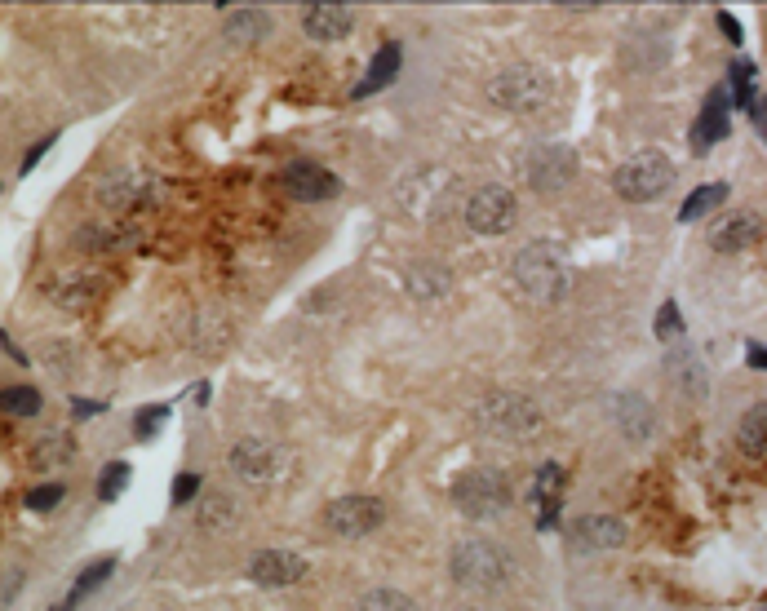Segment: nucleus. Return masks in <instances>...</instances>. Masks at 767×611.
<instances>
[{"label": "nucleus", "instance_id": "obj_28", "mask_svg": "<svg viewBox=\"0 0 767 611\" xmlns=\"http://www.w3.org/2000/svg\"><path fill=\"white\" fill-rule=\"evenodd\" d=\"M111 572H116V558H98V563H89L85 572L76 576V585H71V594H67V598H76V603H80V598L94 594L98 585H107V581H111Z\"/></svg>", "mask_w": 767, "mask_h": 611}, {"label": "nucleus", "instance_id": "obj_11", "mask_svg": "<svg viewBox=\"0 0 767 611\" xmlns=\"http://www.w3.org/2000/svg\"><path fill=\"white\" fill-rule=\"evenodd\" d=\"M568 545L581 554L621 550L626 545V523L612 519V514H581V519L568 523Z\"/></svg>", "mask_w": 767, "mask_h": 611}, {"label": "nucleus", "instance_id": "obj_24", "mask_svg": "<svg viewBox=\"0 0 767 611\" xmlns=\"http://www.w3.org/2000/svg\"><path fill=\"white\" fill-rule=\"evenodd\" d=\"M736 443H741V452H750V457H763L767 452V403H754V408L741 417Z\"/></svg>", "mask_w": 767, "mask_h": 611}, {"label": "nucleus", "instance_id": "obj_8", "mask_svg": "<svg viewBox=\"0 0 767 611\" xmlns=\"http://www.w3.org/2000/svg\"><path fill=\"white\" fill-rule=\"evenodd\" d=\"M524 182L533 186V191H559V186H568L572 182V173H577V155H572L564 142H541V147H533L524 155Z\"/></svg>", "mask_w": 767, "mask_h": 611}, {"label": "nucleus", "instance_id": "obj_10", "mask_svg": "<svg viewBox=\"0 0 767 611\" xmlns=\"http://www.w3.org/2000/svg\"><path fill=\"white\" fill-rule=\"evenodd\" d=\"M231 474L253 488H267L284 474V452L267 439H240L231 448Z\"/></svg>", "mask_w": 767, "mask_h": 611}, {"label": "nucleus", "instance_id": "obj_5", "mask_svg": "<svg viewBox=\"0 0 767 611\" xmlns=\"http://www.w3.org/2000/svg\"><path fill=\"white\" fill-rule=\"evenodd\" d=\"M670 182H674V164H670V155H661V151H639L634 160L621 164L617 178H612L617 195L630 204L657 200V195H666Z\"/></svg>", "mask_w": 767, "mask_h": 611}, {"label": "nucleus", "instance_id": "obj_27", "mask_svg": "<svg viewBox=\"0 0 767 611\" xmlns=\"http://www.w3.org/2000/svg\"><path fill=\"white\" fill-rule=\"evenodd\" d=\"M40 408H45V399H40V390H32V386L0 390V412H9V417H36Z\"/></svg>", "mask_w": 767, "mask_h": 611}, {"label": "nucleus", "instance_id": "obj_43", "mask_svg": "<svg viewBox=\"0 0 767 611\" xmlns=\"http://www.w3.org/2000/svg\"><path fill=\"white\" fill-rule=\"evenodd\" d=\"M54 611H76V598H63V603H58Z\"/></svg>", "mask_w": 767, "mask_h": 611}, {"label": "nucleus", "instance_id": "obj_19", "mask_svg": "<svg viewBox=\"0 0 767 611\" xmlns=\"http://www.w3.org/2000/svg\"><path fill=\"white\" fill-rule=\"evenodd\" d=\"M617 426L626 434L630 443H648L652 439V426H657V417H652V403L643 395H621L617 399Z\"/></svg>", "mask_w": 767, "mask_h": 611}, {"label": "nucleus", "instance_id": "obj_4", "mask_svg": "<svg viewBox=\"0 0 767 611\" xmlns=\"http://www.w3.org/2000/svg\"><path fill=\"white\" fill-rule=\"evenodd\" d=\"M453 505L475 523H493L515 505V488H510L506 470L493 465H475V470L457 474L453 479Z\"/></svg>", "mask_w": 767, "mask_h": 611}, {"label": "nucleus", "instance_id": "obj_15", "mask_svg": "<svg viewBox=\"0 0 767 611\" xmlns=\"http://www.w3.org/2000/svg\"><path fill=\"white\" fill-rule=\"evenodd\" d=\"M351 27H355V9H346V5H306L302 9V31L311 40H320V45L346 40Z\"/></svg>", "mask_w": 767, "mask_h": 611}, {"label": "nucleus", "instance_id": "obj_39", "mask_svg": "<svg viewBox=\"0 0 767 611\" xmlns=\"http://www.w3.org/2000/svg\"><path fill=\"white\" fill-rule=\"evenodd\" d=\"M719 31L732 40V45H741V23H736V14H728V9H719Z\"/></svg>", "mask_w": 767, "mask_h": 611}, {"label": "nucleus", "instance_id": "obj_22", "mask_svg": "<svg viewBox=\"0 0 767 611\" xmlns=\"http://www.w3.org/2000/svg\"><path fill=\"white\" fill-rule=\"evenodd\" d=\"M400 76V45H382L373 54V62H368V76L360 80V85H355V98H368V93H377L382 85H391V80Z\"/></svg>", "mask_w": 767, "mask_h": 611}, {"label": "nucleus", "instance_id": "obj_26", "mask_svg": "<svg viewBox=\"0 0 767 611\" xmlns=\"http://www.w3.org/2000/svg\"><path fill=\"white\" fill-rule=\"evenodd\" d=\"M728 200V186L723 182H710V186H697V191L683 200V209H679V222H697V217H705V213H714L719 204Z\"/></svg>", "mask_w": 767, "mask_h": 611}, {"label": "nucleus", "instance_id": "obj_9", "mask_svg": "<svg viewBox=\"0 0 767 611\" xmlns=\"http://www.w3.org/2000/svg\"><path fill=\"white\" fill-rule=\"evenodd\" d=\"M324 523H329V532L337 536H368L377 532V527L386 523V505L377 501V496L368 492H351V496H337V501L324 510Z\"/></svg>", "mask_w": 767, "mask_h": 611}, {"label": "nucleus", "instance_id": "obj_1", "mask_svg": "<svg viewBox=\"0 0 767 611\" xmlns=\"http://www.w3.org/2000/svg\"><path fill=\"white\" fill-rule=\"evenodd\" d=\"M515 572V558L501 541H488V536H470V541H457L453 554H448V576H453L470 594H493L510 581Z\"/></svg>", "mask_w": 767, "mask_h": 611}, {"label": "nucleus", "instance_id": "obj_6", "mask_svg": "<svg viewBox=\"0 0 767 611\" xmlns=\"http://www.w3.org/2000/svg\"><path fill=\"white\" fill-rule=\"evenodd\" d=\"M550 98V80L537 67H510L488 85V102L501 111H537Z\"/></svg>", "mask_w": 767, "mask_h": 611}, {"label": "nucleus", "instance_id": "obj_33", "mask_svg": "<svg viewBox=\"0 0 767 611\" xmlns=\"http://www.w3.org/2000/svg\"><path fill=\"white\" fill-rule=\"evenodd\" d=\"M63 496H67L63 483H40V488L27 492V510H32V514H49V510H58V505H63Z\"/></svg>", "mask_w": 767, "mask_h": 611}, {"label": "nucleus", "instance_id": "obj_29", "mask_svg": "<svg viewBox=\"0 0 767 611\" xmlns=\"http://www.w3.org/2000/svg\"><path fill=\"white\" fill-rule=\"evenodd\" d=\"M448 284H453V275L444 271V266H422V271H408V288L422 297H439L448 293Z\"/></svg>", "mask_w": 767, "mask_h": 611}, {"label": "nucleus", "instance_id": "obj_14", "mask_svg": "<svg viewBox=\"0 0 767 611\" xmlns=\"http://www.w3.org/2000/svg\"><path fill=\"white\" fill-rule=\"evenodd\" d=\"M306 558L302 554H293V550H262V554H253V563H249V576L258 585H267V589H284V585H298L302 576H306Z\"/></svg>", "mask_w": 767, "mask_h": 611}, {"label": "nucleus", "instance_id": "obj_17", "mask_svg": "<svg viewBox=\"0 0 767 611\" xmlns=\"http://www.w3.org/2000/svg\"><path fill=\"white\" fill-rule=\"evenodd\" d=\"M759 240H763V222L754 213H728L710 231V248H719V253H741V248H754Z\"/></svg>", "mask_w": 767, "mask_h": 611}, {"label": "nucleus", "instance_id": "obj_12", "mask_svg": "<svg viewBox=\"0 0 767 611\" xmlns=\"http://www.w3.org/2000/svg\"><path fill=\"white\" fill-rule=\"evenodd\" d=\"M284 191H289L293 200H302V204H324V200H333V195L342 191V182H337L324 164L298 160V164L284 169Z\"/></svg>", "mask_w": 767, "mask_h": 611}, {"label": "nucleus", "instance_id": "obj_13", "mask_svg": "<svg viewBox=\"0 0 767 611\" xmlns=\"http://www.w3.org/2000/svg\"><path fill=\"white\" fill-rule=\"evenodd\" d=\"M528 501H533V510H537V527L550 532V527L559 523V505H564V465H555V461L537 465Z\"/></svg>", "mask_w": 767, "mask_h": 611}, {"label": "nucleus", "instance_id": "obj_21", "mask_svg": "<svg viewBox=\"0 0 767 611\" xmlns=\"http://www.w3.org/2000/svg\"><path fill=\"white\" fill-rule=\"evenodd\" d=\"M666 372H670V381L683 390V395H692V399L705 395V364L697 359V350H670Z\"/></svg>", "mask_w": 767, "mask_h": 611}, {"label": "nucleus", "instance_id": "obj_18", "mask_svg": "<svg viewBox=\"0 0 767 611\" xmlns=\"http://www.w3.org/2000/svg\"><path fill=\"white\" fill-rule=\"evenodd\" d=\"M151 200V178L125 173V178H111L107 186H98V204L107 213H134Z\"/></svg>", "mask_w": 767, "mask_h": 611}, {"label": "nucleus", "instance_id": "obj_40", "mask_svg": "<svg viewBox=\"0 0 767 611\" xmlns=\"http://www.w3.org/2000/svg\"><path fill=\"white\" fill-rule=\"evenodd\" d=\"M102 408H107V403H98V399H71V412H76V417H98Z\"/></svg>", "mask_w": 767, "mask_h": 611}, {"label": "nucleus", "instance_id": "obj_3", "mask_svg": "<svg viewBox=\"0 0 767 611\" xmlns=\"http://www.w3.org/2000/svg\"><path fill=\"white\" fill-rule=\"evenodd\" d=\"M475 421L484 434L493 439H510V443H528L541 434V408L528 395H515V390H493L475 403Z\"/></svg>", "mask_w": 767, "mask_h": 611}, {"label": "nucleus", "instance_id": "obj_30", "mask_svg": "<svg viewBox=\"0 0 767 611\" xmlns=\"http://www.w3.org/2000/svg\"><path fill=\"white\" fill-rule=\"evenodd\" d=\"M355 611H417V603L400 589H368Z\"/></svg>", "mask_w": 767, "mask_h": 611}, {"label": "nucleus", "instance_id": "obj_37", "mask_svg": "<svg viewBox=\"0 0 767 611\" xmlns=\"http://www.w3.org/2000/svg\"><path fill=\"white\" fill-rule=\"evenodd\" d=\"M196 492H200V474H178L173 479V505H187Z\"/></svg>", "mask_w": 767, "mask_h": 611}, {"label": "nucleus", "instance_id": "obj_42", "mask_svg": "<svg viewBox=\"0 0 767 611\" xmlns=\"http://www.w3.org/2000/svg\"><path fill=\"white\" fill-rule=\"evenodd\" d=\"M750 116H754V124H759V133L767 138V98H759V102H754V111H750Z\"/></svg>", "mask_w": 767, "mask_h": 611}, {"label": "nucleus", "instance_id": "obj_31", "mask_svg": "<svg viewBox=\"0 0 767 611\" xmlns=\"http://www.w3.org/2000/svg\"><path fill=\"white\" fill-rule=\"evenodd\" d=\"M732 102L736 107H745V111H754V62H745V58H736L732 62Z\"/></svg>", "mask_w": 767, "mask_h": 611}, {"label": "nucleus", "instance_id": "obj_16", "mask_svg": "<svg viewBox=\"0 0 767 611\" xmlns=\"http://www.w3.org/2000/svg\"><path fill=\"white\" fill-rule=\"evenodd\" d=\"M728 102H732L728 89H714L710 98H705L701 116H697V124H692V151L697 155H705L714 142L728 138Z\"/></svg>", "mask_w": 767, "mask_h": 611}, {"label": "nucleus", "instance_id": "obj_44", "mask_svg": "<svg viewBox=\"0 0 767 611\" xmlns=\"http://www.w3.org/2000/svg\"><path fill=\"white\" fill-rule=\"evenodd\" d=\"M763 611H767V607H763Z\"/></svg>", "mask_w": 767, "mask_h": 611}, {"label": "nucleus", "instance_id": "obj_2", "mask_svg": "<svg viewBox=\"0 0 767 611\" xmlns=\"http://www.w3.org/2000/svg\"><path fill=\"white\" fill-rule=\"evenodd\" d=\"M510 275H515L519 293H524L528 302H537V306H555V302H564V293H568L564 253H559V244H550V240L528 244L524 253L515 257Z\"/></svg>", "mask_w": 767, "mask_h": 611}, {"label": "nucleus", "instance_id": "obj_38", "mask_svg": "<svg viewBox=\"0 0 767 611\" xmlns=\"http://www.w3.org/2000/svg\"><path fill=\"white\" fill-rule=\"evenodd\" d=\"M54 142H58V133H49V138H40L36 147L23 155V169H18V173H23V178H27V173H32L36 164H40V160H45V155H49V147H54Z\"/></svg>", "mask_w": 767, "mask_h": 611}, {"label": "nucleus", "instance_id": "obj_41", "mask_svg": "<svg viewBox=\"0 0 767 611\" xmlns=\"http://www.w3.org/2000/svg\"><path fill=\"white\" fill-rule=\"evenodd\" d=\"M745 355H750V368H763V372H767V346L750 341V346H745Z\"/></svg>", "mask_w": 767, "mask_h": 611}, {"label": "nucleus", "instance_id": "obj_32", "mask_svg": "<svg viewBox=\"0 0 767 611\" xmlns=\"http://www.w3.org/2000/svg\"><path fill=\"white\" fill-rule=\"evenodd\" d=\"M129 474H134L129 470V461H107V470L98 474V496L102 501H116V496L129 488Z\"/></svg>", "mask_w": 767, "mask_h": 611}, {"label": "nucleus", "instance_id": "obj_34", "mask_svg": "<svg viewBox=\"0 0 767 611\" xmlns=\"http://www.w3.org/2000/svg\"><path fill=\"white\" fill-rule=\"evenodd\" d=\"M169 417V403H151V408H142L138 412V417H134V434H138V439H151V434H156L160 426H156V421H165Z\"/></svg>", "mask_w": 767, "mask_h": 611}, {"label": "nucleus", "instance_id": "obj_7", "mask_svg": "<svg viewBox=\"0 0 767 611\" xmlns=\"http://www.w3.org/2000/svg\"><path fill=\"white\" fill-rule=\"evenodd\" d=\"M519 222V204L506 186H479L466 200V226L475 235H506Z\"/></svg>", "mask_w": 767, "mask_h": 611}, {"label": "nucleus", "instance_id": "obj_35", "mask_svg": "<svg viewBox=\"0 0 767 611\" xmlns=\"http://www.w3.org/2000/svg\"><path fill=\"white\" fill-rule=\"evenodd\" d=\"M679 333H683L679 306H674V302H666V306L657 310V337H661V341H670V337H679Z\"/></svg>", "mask_w": 767, "mask_h": 611}, {"label": "nucleus", "instance_id": "obj_25", "mask_svg": "<svg viewBox=\"0 0 767 611\" xmlns=\"http://www.w3.org/2000/svg\"><path fill=\"white\" fill-rule=\"evenodd\" d=\"M271 31V18L262 9H227V36L231 40H262Z\"/></svg>", "mask_w": 767, "mask_h": 611}, {"label": "nucleus", "instance_id": "obj_23", "mask_svg": "<svg viewBox=\"0 0 767 611\" xmlns=\"http://www.w3.org/2000/svg\"><path fill=\"white\" fill-rule=\"evenodd\" d=\"M71 461H76V439H71L67 430H54V434H45V439H36L32 465L49 470V465H71Z\"/></svg>", "mask_w": 767, "mask_h": 611}, {"label": "nucleus", "instance_id": "obj_20", "mask_svg": "<svg viewBox=\"0 0 767 611\" xmlns=\"http://www.w3.org/2000/svg\"><path fill=\"white\" fill-rule=\"evenodd\" d=\"M196 523H200V532H213V536L231 532V527L240 523V501H235L231 492H204Z\"/></svg>", "mask_w": 767, "mask_h": 611}, {"label": "nucleus", "instance_id": "obj_36", "mask_svg": "<svg viewBox=\"0 0 767 611\" xmlns=\"http://www.w3.org/2000/svg\"><path fill=\"white\" fill-rule=\"evenodd\" d=\"M23 567H5V572H0V611H5L9 603H14L18 598V589H23Z\"/></svg>", "mask_w": 767, "mask_h": 611}]
</instances>
